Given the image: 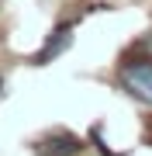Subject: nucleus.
<instances>
[{"instance_id": "1", "label": "nucleus", "mask_w": 152, "mask_h": 156, "mask_svg": "<svg viewBox=\"0 0 152 156\" xmlns=\"http://www.w3.org/2000/svg\"><path fill=\"white\" fill-rule=\"evenodd\" d=\"M118 83L124 94L152 108V59H131L118 69Z\"/></svg>"}, {"instance_id": "2", "label": "nucleus", "mask_w": 152, "mask_h": 156, "mask_svg": "<svg viewBox=\"0 0 152 156\" xmlns=\"http://www.w3.org/2000/svg\"><path fill=\"white\" fill-rule=\"evenodd\" d=\"M69 45H73V24H59V28H56V31H52L49 38H45V45L35 52V62H42V66H45V62L59 59L62 52L69 49Z\"/></svg>"}, {"instance_id": "3", "label": "nucleus", "mask_w": 152, "mask_h": 156, "mask_svg": "<svg viewBox=\"0 0 152 156\" xmlns=\"http://www.w3.org/2000/svg\"><path fill=\"white\" fill-rule=\"evenodd\" d=\"M42 153H52V156H76V153H79V139H73V135H66V132H56V135H49V139L42 142Z\"/></svg>"}, {"instance_id": "4", "label": "nucleus", "mask_w": 152, "mask_h": 156, "mask_svg": "<svg viewBox=\"0 0 152 156\" xmlns=\"http://www.w3.org/2000/svg\"><path fill=\"white\" fill-rule=\"evenodd\" d=\"M0 90H4V80H0Z\"/></svg>"}]
</instances>
